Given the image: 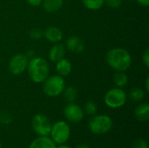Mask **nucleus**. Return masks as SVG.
<instances>
[{"mask_svg": "<svg viewBox=\"0 0 149 148\" xmlns=\"http://www.w3.org/2000/svg\"><path fill=\"white\" fill-rule=\"evenodd\" d=\"M107 64L116 72L127 71L132 64V57L127 50L122 47L110 49L106 55Z\"/></svg>", "mask_w": 149, "mask_h": 148, "instance_id": "obj_1", "label": "nucleus"}, {"mask_svg": "<svg viewBox=\"0 0 149 148\" xmlns=\"http://www.w3.org/2000/svg\"><path fill=\"white\" fill-rule=\"evenodd\" d=\"M26 71L32 82L40 84L49 77L50 66L45 58L40 57H33L29 59Z\"/></svg>", "mask_w": 149, "mask_h": 148, "instance_id": "obj_2", "label": "nucleus"}, {"mask_svg": "<svg viewBox=\"0 0 149 148\" xmlns=\"http://www.w3.org/2000/svg\"><path fill=\"white\" fill-rule=\"evenodd\" d=\"M113 125V120L106 114H95L88 122V127L91 133L98 135L107 133L112 129Z\"/></svg>", "mask_w": 149, "mask_h": 148, "instance_id": "obj_3", "label": "nucleus"}, {"mask_svg": "<svg viewBox=\"0 0 149 148\" xmlns=\"http://www.w3.org/2000/svg\"><path fill=\"white\" fill-rule=\"evenodd\" d=\"M65 87V81L63 77L59 75L49 76L43 82V92L48 97H58L62 94Z\"/></svg>", "mask_w": 149, "mask_h": 148, "instance_id": "obj_4", "label": "nucleus"}, {"mask_svg": "<svg viewBox=\"0 0 149 148\" xmlns=\"http://www.w3.org/2000/svg\"><path fill=\"white\" fill-rule=\"evenodd\" d=\"M127 99V94L123 88L114 87L107 92L104 97L106 106L112 109H118L122 107Z\"/></svg>", "mask_w": 149, "mask_h": 148, "instance_id": "obj_5", "label": "nucleus"}, {"mask_svg": "<svg viewBox=\"0 0 149 148\" xmlns=\"http://www.w3.org/2000/svg\"><path fill=\"white\" fill-rule=\"evenodd\" d=\"M50 138L56 145L65 144L71 136L70 126L64 120H59L52 125Z\"/></svg>", "mask_w": 149, "mask_h": 148, "instance_id": "obj_6", "label": "nucleus"}, {"mask_svg": "<svg viewBox=\"0 0 149 148\" xmlns=\"http://www.w3.org/2000/svg\"><path fill=\"white\" fill-rule=\"evenodd\" d=\"M31 126L35 133L38 136H49L52 129V123L46 115L38 113L32 118Z\"/></svg>", "mask_w": 149, "mask_h": 148, "instance_id": "obj_7", "label": "nucleus"}, {"mask_svg": "<svg viewBox=\"0 0 149 148\" xmlns=\"http://www.w3.org/2000/svg\"><path fill=\"white\" fill-rule=\"evenodd\" d=\"M29 58L28 56L23 53L13 55L8 64V69L13 75H20L26 71Z\"/></svg>", "mask_w": 149, "mask_h": 148, "instance_id": "obj_8", "label": "nucleus"}, {"mask_svg": "<svg viewBox=\"0 0 149 148\" xmlns=\"http://www.w3.org/2000/svg\"><path fill=\"white\" fill-rule=\"evenodd\" d=\"M63 113L65 120L71 123H79L85 117L83 108L74 102L68 103L65 106Z\"/></svg>", "mask_w": 149, "mask_h": 148, "instance_id": "obj_9", "label": "nucleus"}, {"mask_svg": "<svg viewBox=\"0 0 149 148\" xmlns=\"http://www.w3.org/2000/svg\"><path fill=\"white\" fill-rule=\"evenodd\" d=\"M65 49L73 53H81L86 48L85 42L78 36H70L65 41Z\"/></svg>", "mask_w": 149, "mask_h": 148, "instance_id": "obj_10", "label": "nucleus"}, {"mask_svg": "<svg viewBox=\"0 0 149 148\" xmlns=\"http://www.w3.org/2000/svg\"><path fill=\"white\" fill-rule=\"evenodd\" d=\"M43 37L50 43H60L63 39V32L57 26H48L43 31Z\"/></svg>", "mask_w": 149, "mask_h": 148, "instance_id": "obj_11", "label": "nucleus"}, {"mask_svg": "<svg viewBox=\"0 0 149 148\" xmlns=\"http://www.w3.org/2000/svg\"><path fill=\"white\" fill-rule=\"evenodd\" d=\"M65 47L60 43H56L54 44L49 50L48 56L49 58L52 62L56 63L58 60L62 59L65 58Z\"/></svg>", "mask_w": 149, "mask_h": 148, "instance_id": "obj_12", "label": "nucleus"}, {"mask_svg": "<svg viewBox=\"0 0 149 148\" xmlns=\"http://www.w3.org/2000/svg\"><path fill=\"white\" fill-rule=\"evenodd\" d=\"M55 69L56 72L58 73V75L65 78L68 75H70V73L72 72V65L71 63L70 60H68L67 58H62L60 60H58V62L55 63Z\"/></svg>", "mask_w": 149, "mask_h": 148, "instance_id": "obj_13", "label": "nucleus"}, {"mask_svg": "<svg viewBox=\"0 0 149 148\" xmlns=\"http://www.w3.org/2000/svg\"><path fill=\"white\" fill-rule=\"evenodd\" d=\"M57 145L49 136H39L33 140L28 148H56Z\"/></svg>", "mask_w": 149, "mask_h": 148, "instance_id": "obj_14", "label": "nucleus"}, {"mask_svg": "<svg viewBox=\"0 0 149 148\" xmlns=\"http://www.w3.org/2000/svg\"><path fill=\"white\" fill-rule=\"evenodd\" d=\"M134 117L141 122H146L149 120V105L148 103H141L134 109Z\"/></svg>", "mask_w": 149, "mask_h": 148, "instance_id": "obj_15", "label": "nucleus"}, {"mask_svg": "<svg viewBox=\"0 0 149 148\" xmlns=\"http://www.w3.org/2000/svg\"><path fill=\"white\" fill-rule=\"evenodd\" d=\"M64 0H43L42 5L45 11L52 13L61 9L63 6Z\"/></svg>", "mask_w": 149, "mask_h": 148, "instance_id": "obj_16", "label": "nucleus"}, {"mask_svg": "<svg viewBox=\"0 0 149 148\" xmlns=\"http://www.w3.org/2000/svg\"><path fill=\"white\" fill-rule=\"evenodd\" d=\"M113 83L116 87L123 88L128 84V76L125 72H116L113 75Z\"/></svg>", "mask_w": 149, "mask_h": 148, "instance_id": "obj_17", "label": "nucleus"}, {"mask_svg": "<svg viewBox=\"0 0 149 148\" xmlns=\"http://www.w3.org/2000/svg\"><path fill=\"white\" fill-rule=\"evenodd\" d=\"M64 99L67 103H73L78 99V90L73 86L65 87L63 91Z\"/></svg>", "mask_w": 149, "mask_h": 148, "instance_id": "obj_18", "label": "nucleus"}, {"mask_svg": "<svg viewBox=\"0 0 149 148\" xmlns=\"http://www.w3.org/2000/svg\"><path fill=\"white\" fill-rule=\"evenodd\" d=\"M145 95H146V92L140 87H134V88L131 89L128 93L129 99L134 102L142 101L145 98Z\"/></svg>", "mask_w": 149, "mask_h": 148, "instance_id": "obj_19", "label": "nucleus"}, {"mask_svg": "<svg viewBox=\"0 0 149 148\" xmlns=\"http://www.w3.org/2000/svg\"><path fill=\"white\" fill-rule=\"evenodd\" d=\"M84 6L91 10H100L105 3V0H82Z\"/></svg>", "mask_w": 149, "mask_h": 148, "instance_id": "obj_20", "label": "nucleus"}, {"mask_svg": "<svg viewBox=\"0 0 149 148\" xmlns=\"http://www.w3.org/2000/svg\"><path fill=\"white\" fill-rule=\"evenodd\" d=\"M83 111H84V113H86L89 116H93L97 113L98 106H97L95 102L89 100V101L85 103L84 107H83Z\"/></svg>", "mask_w": 149, "mask_h": 148, "instance_id": "obj_21", "label": "nucleus"}, {"mask_svg": "<svg viewBox=\"0 0 149 148\" xmlns=\"http://www.w3.org/2000/svg\"><path fill=\"white\" fill-rule=\"evenodd\" d=\"M30 37L34 40H38L43 38V32L37 28H33L30 31Z\"/></svg>", "mask_w": 149, "mask_h": 148, "instance_id": "obj_22", "label": "nucleus"}, {"mask_svg": "<svg viewBox=\"0 0 149 148\" xmlns=\"http://www.w3.org/2000/svg\"><path fill=\"white\" fill-rule=\"evenodd\" d=\"M105 3L111 9H118L122 3V0H105Z\"/></svg>", "mask_w": 149, "mask_h": 148, "instance_id": "obj_23", "label": "nucleus"}, {"mask_svg": "<svg viewBox=\"0 0 149 148\" xmlns=\"http://www.w3.org/2000/svg\"><path fill=\"white\" fill-rule=\"evenodd\" d=\"M132 148H148V144L147 140L143 139H139L134 142Z\"/></svg>", "mask_w": 149, "mask_h": 148, "instance_id": "obj_24", "label": "nucleus"}, {"mask_svg": "<svg viewBox=\"0 0 149 148\" xmlns=\"http://www.w3.org/2000/svg\"><path fill=\"white\" fill-rule=\"evenodd\" d=\"M141 58H142V62L144 64V65L146 67H149V49L147 48L144 50V51L142 52V56H141Z\"/></svg>", "mask_w": 149, "mask_h": 148, "instance_id": "obj_25", "label": "nucleus"}, {"mask_svg": "<svg viewBox=\"0 0 149 148\" xmlns=\"http://www.w3.org/2000/svg\"><path fill=\"white\" fill-rule=\"evenodd\" d=\"M0 120L1 122H3V124H10L11 122V117L9 113H3L1 116H0Z\"/></svg>", "mask_w": 149, "mask_h": 148, "instance_id": "obj_26", "label": "nucleus"}, {"mask_svg": "<svg viewBox=\"0 0 149 148\" xmlns=\"http://www.w3.org/2000/svg\"><path fill=\"white\" fill-rule=\"evenodd\" d=\"M42 1L43 0H26L28 4H30L31 6H34V7L41 5L42 4Z\"/></svg>", "mask_w": 149, "mask_h": 148, "instance_id": "obj_27", "label": "nucleus"}, {"mask_svg": "<svg viewBox=\"0 0 149 148\" xmlns=\"http://www.w3.org/2000/svg\"><path fill=\"white\" fill-rule=\"evenodd\" d=\"M139 4L144 7H148L149 5V0H136Z\"/></svg>", "mask_w": 149, "mask_h": 148, "instance_id": "obj_28", "label": "nucleus"}, {"mask_svg": "<svg viewBox=\"0 0 149 148\" xmlns=\"http://www.w3.org/2000/svg\"><path fill=\"white\" fill-rule=\"evenodd\" d=\"M75 148H92V147H91L88 144H86V143H80V144L77 145Z\"/></svg>", "mask_w": 149, "mask_h": 148, "instance_id": "obj_29", "label": "nucleus"}, {"mask_svg": "<svg viewBox=\"0 0 149 148\" xmlns=\"http://www.w3.org/2000/svg\"><path fill=\"white\" fill-rule=\"evenodd\" d=\"M145 86H146V92H149V78L148 77L146 79V82H145Z\"/></svg>", "mask_w": 149, "mask_h": 148, "instance_id": "obj_30", "label": "nucleus"}, {"mask_svg": "<svg viewBox=\"0 0 149 148\" xmlns=\"http://www.w3.org/2000/svg\"><path fill=\"white\" fill-rule=\"evenodd\" d=\"M56 148H72L70 146H68V145H65V144H60V145H58Z\"/></svg>", "mask_w": 149, "mask_h": 148, "instance_id": "obj_31", "label": "nucleus"}, {"mask_svg": "<svg viewBox=\"0 0 149 148\" xmlns=\"http://www.w3.org/2000/svg\"><path fill=\"white\" fill-rule=\"evenodd\" d=\"M0 148H2V143H1V141H0Z\"/></svg>", "mask_w": 149, "mask_h": 148, "instance_id": "obj_32", "label": "nucleus"}]
</instances>
